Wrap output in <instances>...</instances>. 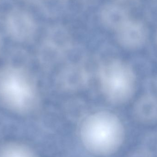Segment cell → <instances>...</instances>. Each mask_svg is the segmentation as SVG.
Wrapping results in <instances>:
<instances>
[{
    "label": "cell",
    "instance_id": "4fadbf2b",
    "mask_svg": "<svg viewBox=\"0 0 157 157\" xmlns=\"http://www.w3.org/2000/svg\"><path fill=\"white\" fill-rule=\"evenodd\" d=\"M2 38H1V36H0V50H1V48H2Z\"/></svg>",
    "mask_w": 157,
    "mask_h": 157
},
{
    "label": "cell",
    "instance_id": "6da1fadb",
    "mask_svg": "<svg viewBox=\"0 0 157 157\" xmlns=\"http://www.w3.org/2000/svg\"><path fill=\"white\" fill-rule=\"evenodd\" d=\"M82 144L88 151L105 156L115 153L124 137L123 124L115 114L106 111L95 113L82 122L79 131Z\"/></svg>",
    "mask_w": 157,
    "mask_h": 157
},
{
    "label": "cell",
    "instance_id": "5b68a950",
    "mask_svg": "<svg viewBox=\"0 0 157 157\" xmlns=\"http://www.w3.org/2000/svg\"><path fill=\"white\" fill-rule=\"evenodd\" d=\"M116 32L118 42L127 49H138L147 40L148 34L146 27L140 21L130 19Z\"/></svg>",
    "mask_w": 157,
    "mask_h": 157
},
{
    "label": "cell",
    "instance_id": "30bf717a",
    "mask_svg": "<svg viewBox=\"0 0 157 157\" xmlns=\"http://www.w3.org/2000/svg\"><path fill=\"white\" fill-rule=\"evenodd\" d=\"M0 157H36L34 151L23 144L9 143L0 146Z\"/></svg>",
    "mask_w": 157,
    "mask_h": 157
},
{
    "label": "cell",
    "instance_id": "8992f818",
    "mask_svg": "<svg viewBox=\"0 0 157 157\" xmlns=\"http://www.w3.org/2000/svg\"><path fill=\"white\" fill-rule=\"evenodd\" d=\"M70 43L71 37L66 29L60 26L53 27L49 30L40 54L50 53L52 57H59Z\"/></svg>",
    "mask_w": 157,
    "mask_h": 157
},
{
    "label": "cell",
    "instance_id": "3957f363",
    "mask_svg": "<svg viewBox=\"0 0 157 157\" xmlns=\"http://www.w3.org/2000/svg\"><path fill=\"white\" fill-rule=\"evenodd\" d=\"M99 76L102 92L109 101L124 104L133 97L136 75L132 66L125 62L114 59L104 63L100 68Z\"/></svg>",
    "mask_w": 157,
    "mask_h": 157
},
{
    "label": "cell",
    "instance_id": "9c48e42d",
    "mask_svg": "<svg viewBox=\"0 0 157 157\" xmlns=\"http://www.w3.org/2000/svg\"><path fill=\"white\" fill-rule=\"evenodd\" d=\"M59 79L60 85L63 88L75 90L85 86L88 76L83 68L75 65L68 67L63 71Z\"/></svg>",
    "mask_w": 157,
    "mask_h": 157
},
{
    "label": "cell",
    "instance_id": "ba28073f",
    "mask_svg": "<svg viewBox=\"0 0 157 157\" xmlns=\"http://www.w3.org/2000/svg\"><path fill=\"white\" fill-rule=\"evenodd\" d=\"M100 17L105 26L116 31L130 20L124 8L113 4L106 5L101 8Z\"/></svg>",
    "mask_w": 157,
    "mask_h": 157
},
{
    "label": "cell",
    "instance_id": "7c38bea8",
    "mask_svg": "<svg viewBox=\"0 0 157 157\" xmlns=\"http://www.w3.org/2000/svg\"><path fill=\"white\" fill-rule=\"evenodd\" d=\"M26 1L32 3H39L41 2L43 0H26Z\"/></svg>",
    "mask_w": 157,
    "mask_h": 157
},
{
    "label": "cell",
    "instance_id": "7a4b0ae2",
    "mask_svg": "<svg viewBox=\"0 0 157 157\" xmlns=\"http://www.w3.org/2000/svg\"><path fill=\"white\" fill-rule=\"evenodd\" d=\"M37 98L34 82L25 71L9 67L0 72V101L7 109L18 113L28 112Z\"/></svg>",
    "mask_w": 157,
    "mask_h": 157
},
{
    "label": "cell",
    "instance_id": "52a82bcc",
    "mask_svg": "<svg viewBox=\"0 0 157 157\" xmlns=\"http://www.w3.org/2000/svg\"><path fill=\"white\" fill-rule=\"evenodd\" d=\"M136 119L143 123H151L157 120V97L154 94H144L136 101L133 107Z\"/></svg>",
    "mask_w": 157,
    "mask_h": 157
},
{
    "label": "cell",
    "instance_id": "5bb4252c",
    "mask_svg": "<svg viewBox=\"0 0 157 157\" xmlns=\"http://www.w3.org/2000/svg\"><path fill=\"white\" fill-rule=\"evenodd\" d=\"M155 40H156V42L157 45V29L156 30V34H155Z\"/></svg>",
    "mask_w": 157,
    "mask_h": 157
},
{
    "label": "cell",
    "instance_id": "277c9868",
    "mask_svg": "<svg viewBox=\"0 0 157 157\" xmlns=\"http://www.w3.org/2000/svg\"><path fill=\"white\" fill-rule=\"evenodd\" d=\"M6 29L12 38L23 42L32 37L36 30V24L27 12L20 9L11 11L7 16Z\"/></svg>",
    "mask_w": 157,
    "mask_h": 157
},
{
    "label": "cell",
    "instance_id": "8fae6325",
    "mask_svg": "<svg viewBox=\"0 0 157 157\" xmlns=\"http://www.w3.org/2000/svg\"><path fill=\"white\" fill-rule=\"evenodd\" d=\"M131 157H152L151 153L146 149H140L135 152Z\"/></svg>",
    "mask_w": 157,
    "mask_h": 157
}]
</instances>
